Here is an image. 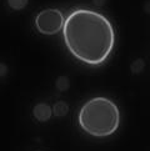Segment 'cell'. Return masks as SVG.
I'll return each mask as SVG.
<instances>
[{"mask_svg": "<svg viewBox=\"0 0 150 151\" xmlns=\"http://www.w3.org/2000/svg\"><path fill=\"white\" fill-rule=\"evenodd\" d=\"M68 111H69V106L65 101H58L53 106V114L58 117L65 116L68 114Z\"/></svg>", "mask_w": 150, "mask_h": 151, "instance_id": "cell-5", "label": "cell"}, {"mask_svg": "<svg viewBox=\"0 0 150 151\" xmlns=\"http://www.w3.org/2000/svg\"><path fill=\"white\" fill-rule=\"evenodd\" d=\"M33 114L38 121L46 122L48 120H50V117L53 115V109L48 104H45V102H39V104H36L34 106Z\"/></svg>", "mask_w": 150, "mask_h": 151, "instance_id": "cell-4", "label": "cell"}, {"mask_svg": "<svg viewBox=\"0 0 150 151\" xmlns=\"http://www.w3.org/2000/svg\"><path fill=\"white\" fill-rule=\"evenodd\" d=\"M29 0H8L9 6L13 10H23L28 5Z\"/></svg>", "mask_w": 150, "mask_h": 151, "instance_id": "cell-6", "label": "cell"}, {"mask_svg": "<svg viewBox=\"0 0 150 151\" xmlns=\"http://www.w3.org/2000/svg\"><path fill=\"white\" fill-rule=\"evenodd\" d=\"M63 39L75 59L88 66H99L112 52L115 31L110 20L101 13L76 9L65 19Z\"/></svg>", "mask_w": 150, "mask_h": 151, "instance_id": "cell-1", "label": "cell"}, {"mask_svg": "<svg viewBox=\"0 0 150 151\" xmlns=\"http://www.w3.org/2000/svg\"><path fill=\"white\" fill-rule=\"evenodd\" d=\"M80 129L94 137H108L120 125V111L112 100L95 96L81 106L78 114Z\"/></svg>", "mask_w": 150, "mask_h": 151, "instance_id": "cell-2", "label": "cell"}, {"mask_svg": "<svg viewBox=\"0 0 150 151\" xmlns=\"http://www.w3.org/2000/svg\"><path fill=\"white\" fill-rule=\"evenodd\" d=\"M65 19L63 13L59 9L49 8L44 9L36 15L35 18V28L41 35L51 36L63 31Z\"/></svg>", "mask_w": 150, "mask_h": 151, "instance_id": "cell-3", "label": "cell"}]
</instances>
